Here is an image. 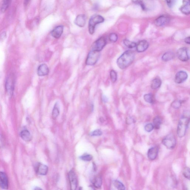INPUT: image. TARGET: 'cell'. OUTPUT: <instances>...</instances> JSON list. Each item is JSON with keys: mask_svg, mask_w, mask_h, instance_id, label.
Segmentation results:
<instances>
[{"mask_svg": "<svg viewBox=\"0 0 190 190\" xmlns=\"http://www.w3.org/2000/svg\"><path fill=\"white\" fill-rule=\"evenodd\" d=\"M135 54L131 50H127L118 58L117 64L122 69H126L133 62L135 58Z\"/></svg>", "mask_w": 190, "mask_h": 190, "instance_id": "1", "label": "cell"}, {"mask_svg": "<svg viewBox=\"0 0 190 190\" xmlns=\"http://www.w3.org/2000/svg\"><path fill=\"white\" fill-rule=\"evenodd\" d=\"M190 122L189 113H184L179 120L177 128V135L179 137L185 136Z\"/></svg>", "mask_w": 190, "mask_h": 190, "instance_id": "2", "label": "cell"}, {"mask_svg": "<svg viewBox=\"0 0 190 190\" xmlns=\"http://www.w3.org/2000/svg\"><path fill=\"white\" fill-rule=\"evenodd\" d=\"M104 19L102 16L95 15L91 17L88 25V30L90 34H93L95 32L96 25L104 22Z\"/></svg>", "mask_w": 190, "mask_h": 190, "instance_id": "3", "label": "cell"}, {"mask_svg": "<svg viewBox=\"0 0 190 190\" xmlns=\"http://www.w3.org/2000/svg\"><path fill=\"white\" fill-rule=\"evenodd\" d=\"M100 57V52L91 50L88 53L86 61V64L88 65H93L96 63Z\"/></svg>", "mask_w": 190, "mask_h": 190, "instance_id": "4", "label": "cell"}, {"mask_svg": "<svg viewBox=\"0 0 190 190\" xmlns=\"http://www.w3.org/2000/svg\"><path fill=\"white\" fill-rule=\"evenodd\" d=\"M15 83V78L13 75H10L7 78L5 83V88L7 93L10 96L13 95L14 90Z\"/></svg>", "mask_w": 190, "mask_h": 190, "instance_id": "5", "label": "cell"}, {"mask_svg": "<svg viewBox=\"0 0 190 190\" xmlns=\"http://www.w3.org/2000/svg\"><path fill=\"white\" fill-rule=\"evenodd\" d=\"M162 143L168 149H173L176 146V139L172 134H169L163 139Z\"/></svg>", "mask_w": 190, "mask_h": 190, "instance_id": "6", "label": "cell"}, {"mask_svg": "<svg viewBox=\"0 0 190 190\" xmlns=\"http://www.w3.org/2000/svg\"><path fill=\"white\" fill-rule=\"evenodd\" d=\"M133 2L140 5L142 9L149 10L154 7V2L153 0H133Z\"/></svg>", "mask_w": 190, "mask_h": 190, "instance_id": "7", "label": "cell"}, {"mask_svg": "<svg viewBox=\"0 0 190 190\" xmlns=\"http://www.w3.org/2000/svg\"><path fill=\"white\" fill-rule=\"evenodd\" d=\"M107 41L104 37H101L96 41L92 46V50L100 52L106 46Z\"/></svg>", "mask_w": 190, "mask_h": 190, "instance_id": "8", "label": "cell"}, {"mask_svg": "<svg viewBox=\"0 0 190 190\" xmlns=\"http://www.w3.org/2000/svg\"><path fill=\"white\" fill-rule=\"evenodd\" d=\"M177 55L179 60L182 61H187L189 59V50L186 47L179 48L177 50Z\"/></svg>", "mask_w": 190, "mask_h": 190, "instance_id": "9", "label": "cell"}, {"mask_svg": "<svg viewBox=\"0 0 190 190\" xmlns=\"http://www.w3.org/2000/svg\"><path fill=\"white\" fill-rule=\"evenodd\" d=\"M69 177L71 189L75 190L77 187L78 181L75 173L73 170H71L69 174Z\"/></svg>", "mask_w": 190, "mask_h": 190, "instance_id": "10", "label": "cell"}, {"mask_svg": "<svg viewBox=\"0 0 190 190\" xmlns=\"http://www.w3.org/2000/svg\"><path fill=\"white\" fill-rule=\"evenodd\" d=\"M188 75L185 71H180L178 72L175 77V83L177 84L182 83L187 80Z\"/></svg>", "mask_w": 190, "mask_h": 190, "instance_id": "11", "label": "cell"}, {"mask_svg": "<svg viewBox=\"0 0 190 190\" xmlns=\"http://www.w3.org/2000/svg\"><path fill=\"white\" fill-rule=\"evenodd\" d=\"M0 186L3 189H7L8 188V180L6 174L0 172Z\"/></svg>", "mask_w": 190, "mask_h": 190, "instance_id": "12", "label": "cell"}, {"mask_svg": "<svg viewBox=\"0 0 190 190\" xmlns=\"http://www.w3.org/2000/svg\"><path fill=\"white\" fill-rule=\"evenodd\" d=\"M149 44L145 40H142L137 44L136 50L139 53H142L145 51L149 47Z\"/></svg>", "mask_w": 190, "mask_h": 190, "instance_id": "13", "label": "cell"}, {"mask_svg": "<svg viewBox=\"0 0 190 190\" xmlns=\"http://www.w3.org/2000/svg\"><path fill=\"white\" fill-rule=\"evenodd\" d=\"M170 21L168 17L165 15H162L155 20V24L157 27H162L164 26Z\"/></svg>", "mask_w": 190, "mask_h": 190, "instance_id": "14", "label": "cell"}, {"mask_svg": "<svg viewBox=\"0 0 190 190\" xmlns=\"http://www.w3.org/2000/svg\"><path fill=\"white\" fill-rule=\"evenodd\" d=\"M158 148L157 147H152L149 150L147 156L150 160H153L156 159L158 156Z\"/></svg>", "mask_w": 190, "mask_h": 190, "instance_id": "15", "label": "cell"}, {"mask_svg": "<svg viewBox=\"0 0 190 190\" xmlns=\"http://www.w3.org/2000/svg\"><path fill=\"white\" fill-rule=\"evenodd\" d=\"M49 73V69L46 64H42L38 68L37 74L39 76L47 75Z\"/></svg>", "mask_w": 190, "mask_h": 190, "instance_id": "16", "label": "cell"}, {"mask_svg": "<svg viewBox=\"0 0 190 190\" xmlns=\"http://www.w3.org/2000/svg\"><path fill=\"white\" fill-rule=\"evenodd\" d=\"M63 30V26L61 25L57 26L52 31L51 35L56 39H58L61 36Z\"/></svg>", "mask_w": 190, "mask_h": 190, "instance_id": "17", "label": "cell"}, {"mask_svg": "<svg viewBox=\"0 0 190 190\" xmlns=\"http://www.w3.org/2000/svg\"><path fill=\"white\" fill-rule=\"evenodd\" d=\"M75 23L78 27H84L86 24V17L85 15L83 14L78 15L75 21Z\"/></svg>", "mask_w": 190, "mask_h": 190, "instance_id": "18", "label": "cell"}, {"mask_svg": "<svg viewBox=\"0 0 190 190\" xmlns=\"http://www.w3.org/2000/svg\"><path fill=\"white\" fill-rule=\"evenodd\" d=\"M48 168L46 165L39 163L36 168V172L39 175H46L48 172Z\"/></svg>", "mask_w": 190, "mask_h": 190, "instance_id": "19", "label": "cell"}, {"mask_svg": "<svg viewBox=\"0 0 190 190\" xmlns=\"http://www.w3.org/2000/svg\"><path fill=\"white\" fill-rule=\"evenodd\" d=\"M20 136L26 142H29L32 140V136L29 131L27 130L22 131L20 133Z\"/></svg>", "mask_w": 190, "mask_h": 190, "instance_id": "20", "label": "cell"}, {"mask_svg": "<svg viewBox=\"0 0 190 190\" xmlns=\"http://www.w3.org/2000/svg\"><path fill=\"white\" fill-rule=\"evenodd\" d=\"M175 57V54L173 52H167L164 54L162 59L163 61L167 62L172 60Z\"/></svg>", "mask_w": 190, "mask_h": 190, "instance_id": "21", "label": "cell"}, {"mask_svg": "<svg viewBox=\"0 0 190 190\" xmlns=\"http://www.w3.org/2000/svg\"><path fill=\"white\" fill-rule=\"evenodd\" d=\"M12 0H3L1 3L0 9L2 13H4L7 10L12 2Z\"/></svg>", "mask_w": 190, "mask_h": 190, "instance_id": "22", "label": "cell"}, {"mask_svg": "<svg viewBox=\"0 0 190 190\" xmlns=\"http://www.w3.org/2000/svg\"><path fill=\"white\" fill-rule=\"evenodd\" d=\"M162 81L159 78H156L151 81V88L153 89H157L161 86Z\"/></svg>", "mask_w": 190, "mask_h": 190, "instance_id": "23", "label": "cell"}, {"mask_svg": "<svg viewBox=\"0 0 190 190\" xmlns=\"http://www.w3.org/2000/svg\"><path fill=\"white\" fill-rule=\"evenodd\" d=\"M162 119L161 118L158 116L156 117L153 118V123L154 128L156 129H158L160 128V125L162 123Z\"/></svg>", "mask_w": 190, "mask_h": 190, "instance_id": "24", "label": "cell"}, {"mask_svg": "<svg viewBox=\"0 0 190 190\" xmlns=\"http://www.w3.org/2000/svg\"><path fill=\"white\" fill-rule=\"evenodd\" d=\"M60 114V109L58 103L56 102L54 106L53 112H52V117L54 119H56Z\"/></svg>", "mask_w": 190, "mask_h": 190, "instance_id": "25", "label": "cell"}, {"mask_svg": "<svg viewBox=\"0 0 190 190\" xmlns=\"http://www.w3.org/2000/svg\"><path fill=\"white\" fill-rule=\"evenodd\" d=\"M94 186L96 188H100L101 187L102 184V177L99 176L95 177L93 181Z\"/></svg>", "mask_w": 190, "mask_h": 190, "instance_id": "26", "label": "cell"}, {"mask_svg": "<svg viewBox=\"0 0 190 190\" xmlns=\"http://www.w3.org/2000/svg\"><path fill=\"white\" fill-rule=\"evenodd\" d=\"M144 99L145 102L149 103H153L154 102V96L152 94L149 93L146 94L144 96Z\"/></svg>", "mask_w": 190, "mask_h": 190, "instance_id": "27", "label": "cell"}, {"mask_svg": "<svg viewBox=\"0 0 190 190\" xmlns=\"http://www.w3.org/2000/svg\"><path fill=\"white\" fill-rule=\"evenodd\" d=\"M113 184L114 187L117 188L118 190H124L125 189V187L124 185L119 181H114L113 182Z\"/></svg>", "mask_w": 190, "mask_h": 190, "instance_id": "28", "label": "cell"}, {"mask_svg": "<svg viewBox=\"0 0 190 190\" xmlns=\"http://www.w3.org/2000/svg\"><path fill=\"white\" fill-rule=\"evenodd\" d=\"M124 43L127 47L129 48H133L136 46V43L129 41L128 39L124 40Z\"/></svg>", "mask_w": 190, "mask_h": 190, "instance_id": "29", "label": "cell"}, {"mask_svg": "<svg viewBox=\"0 0 190 190\" xmlns=\"http://www.w3.org/2000/svg\"><path fill=\"white\" fill-rule=\"evenodd\" d=\"M180 10L181 12L184 14L189 15L190 12V6L184 5L181 7Z\"/></svg>", "mask_w": 190, "mask_h": 190, "instance_id": "30", "label": "cell"}, {"mask_svg": "<svg viewBox=\"0 0 190 190\" xmlns=\"http://www.w3.org/2000/svg\"><path fill=\"white\" fill-rule=\"evenodd\" d=\"M80 159L83 160L84 161L89 162L91 161L93 159V157L91 155L87 154L83 155V156H80Z\"/></svg>", "mask_w": 190, "mask_h": 190, "instance_id": "31", "label": "cell"}, {"mask_svg": "<svg viewBox=\"0 0 190 190\" xmlns=\"http://www.w3.org/2000/svg\"><path fill=\"white\" fill-rule=\"evenodd\" d=\"M110 76L111 81L113 83H115L117 78V74L116 71L113 70H111L110 73Z\"/></svg>", "mask_w": 190, "mask_h": 190, "instance_id": "32", "label": "cell"}, {"mask_svg": "<svg viewBox=\"0 0 190 190\" xmlns=\"http://www.w3.org/2000/svg\"><path fill=\"white\" fill-rule=\"evenodd\" d=\"M181 105L182 102L179 100L174 101L171 104L172 107L175 109H179L181 107Z\"/></svg>", "mask_w": 190, "mask_h": 190, "instance_id": "33", "label": "cell"}, {"mask_svg": "<svg viewBox=\"0 0 190 190\" xmlns=\"http://www.w3.org/2000/svg\"><path fill=\"white\" fill-rule=\"evenodd\" d=\"M102 131L100 129H97L91 132L90 133V135L91 136H99L102 135Z\"/></svg>", "mask_w": 190, "mask_h": 190, "instance_id": "34", "label": "cell"}, {"mask_svg": "<svg viewBox=\"0 0 190 190\" xmlns=\"http://www.w3.org/2000/svg\"><path fill=\"white\" fill-rule=\"evenodd\" d=\"M190 169L188 167H186L184 169L183 171V175L184 177L188 179H190Z\"/></svg>", "mask_w": 190, "mask_h": 190, "instance_id": "35", "label": "cell"}, {"mask_svg": "<svg viewBox=\"0 0 190 190\" xmlns=\"http://www.w3.org/2000/svg\"><path fill=\"white\" fill-rule=\"evenodd\" d=\"M109 40L111 42H116L118 39V36L115 33H111L109 35Z\"/></svg>", "mask_w": 190, "mask_h": 190, "instance_id": "36", "label": "cell"}, {"mask_svg": "<svg viewBox=\"0 0 190 190\" xmlns=\"http://www.w3.org/2000/svg\"><path fill=\"white\" fill-rule=\"evenodd\" d=\"M144 129H145V130L146 132H150L152 131L154 128L152 124L149 123L145 125Z\"/></svg>", "mask_w": 190, "mask_h": 190, "instance_id": "37", "label": "cell"}, {"mask_svg": "<svg viewBox=\"0 0 190 190\" xmlns=\"http://www.w3.org/2000/svg\"><path fill=\"white\" fill-rule=\"evenodd\" d=\"M134 121H135V120L131 117H128L126 120V122L129 125L134 123Z\"/></svg>", "mask_w": 190, "mask_h": 190, "instance_id": "38", "label": "cell"}, {"mask_svg": "<svg viewBox=\"0 0 190 190\" xmlns=\"http://www.w3.org/2000/svg\"><path fill=\"white\" fill-rule=\"evenodd\" d=\"M6 32H3L2 34H1V36H0V37H1V39H4L6 38Z\"/></svg>", "mask_w": 190, "mask_h": 190, "instance_id": "39", "label": "cell"}, {"mask_svg": "<svg viewBox=\"0 0 190 190\" xmlns=\"http://www.w3.org/2000/svg\"><path fill=\"white\" fill-rule=\"evenodd\" d=\"M183 2L184 5L190 6V0H183Z\"/></svg>", "mask_w": 190, "mask_h": 190, "instance_id": "40", "label": "cell"}, {"mask_svg": "<svg viewBox=\"0 0 190 190\" xmlns=\"http://www.w3.org/2000/svg\"><path fill=\"white\" fill-rule=\"evenodd\" d=\"M3 146V141L2 136L0 134V147H2Z\"/></svg>", "mask_w": 190, "mask_h": 190, "instance_id": "41", "label": "cell"}, {"mask_svg": "<svg viewBox=\"0 0 190 190\" xmlns=\"http://www.w3.org/2000/svg\"><path fill=\"white\" fill-rule=\"evenodd\" d=\"M166 2L167 5L169 6L170 7L172 6V0H166Z\"/></svg>", "mask_w": 190, "mask_h": 190, "instance_id": "42", "label": "cell"}, {"mask_svg": "<svg viewBox=\"0 0 190 190\" xmlns=\"http://www.w3.org/2000/svg\"><path fill=\"white\" fill-rule=\"evenodd\" d=\"M31 0H24V5L25 6H28L30 3Z\"/></svg>", "mask_w": 190, "mask_h": 190, "instance_id": "43", "label": "cell"}, {"mask_svg": "<svg viewBox=\"0 0 190 190\" xmlns=\"http://www.w3.org/2000/svg\"><path fill=\"white\" fill-rule=\"evenodd\" d=\"M190 38L189 36V37H188L184 39V42L187 44H190Z\"/></svg>", "mask_w": 190, "mask_h": 190, "instance_id": "44", "label": "cell"}, {"mask_svg": "<svg viewBox=\"0 0 190 190\" xmlns=\"http://www.w3.org/2000/svg\"><path fill=\"white\" fill-rule=\"evenodd\" d=\"M102 100L104 102H107L108 100L107 97L105 95L102 96Z\"/></svg>", "mask_w": 190, "mask_h": 190, "instance_id": "45", "label": "cell"}]
</instances>
